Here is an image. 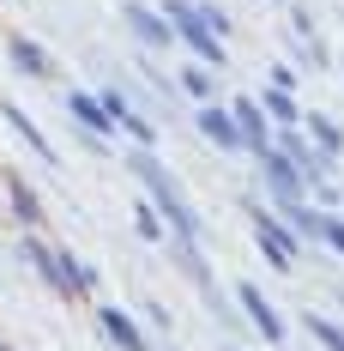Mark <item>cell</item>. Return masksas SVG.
I'll use <instances>...</instances> for the list:
<instances>
[{
	"label": "cell",
	"mask_w": 344,
	"mask_h": 351,
	"mask_svg": "<svg viewBox=\"0 0 344 351\" xmlns=\"http://www.w3.org/2000/svg\"><path fill=\"white\" fill-rule=\"evenodd\" d=\"M320 243L332 248V254H344V218H332V212H326V224H320Z\"/></svg>",
	"instance_id": "obj_13"
},
{
	"label": "cell",
	"mask_w": 344,
	"mask_h": 351,
	"mask_svg": "<svg viewBox=\"0 0 344 351\" xmlns=\"http://www.w3.org/2000/svg\"><path fill=\"white\" fill-rule=\"evenodd\" d=\"M170 25L187 36L200 55H206V67H217V61H224V43H217V31L206 25V12H200V6H187V0H170Z\"/></svg>",
	"instance_id": "obj_2"
},
{
	"label": "cell",
	"mask_w": 344,
	"mask_h": 351,
	"mask_svg": "<svg viewBox=\"0 0 344 351\" xmlns=\"http://www.w3.org/2000/svg\"><path fill=\"white\" fill-rule=\"evenodd\" d=\"M103 333H109V339H115L121 351H139V333H133V321H127V315H115V309L103 315Z\"/></svg>",
	"instance_id": "obj_7"
},
{
	"label": "cell",
	"mask_w": 344,
	"mask_h": 351,
	"mask_svg": "<svg viewBox=\"0 0 344 351\" xmlns=\"http://www.w3.org/2000/svg\"><path fill=\"white\" fill-rule=\"evenodd\" d=\"M72 104V115H79V121H91V128H109V121H115V115H109L103 104H91V97H67Z\"/></svg>",
	"instance_id": "obj_10"
},
{
	"label": "cell",
	"mask_w": 344,
	"mask_h": 351,
	"mask_svg": "<svg viewBox=\"0 0 344 351\" xmlns=\"http://www.w3.org/2000/svg\"><path fill=\"white\" fill-rule=\"evenodd\" d=\"M254 237H260V248L272 254L278 267H290V261H296V230H284L272 212H254Z\"/></svg>",
	"instance_id": "obj_3"
},
{
	"label": "cell",
	"mask_w": 344,
	"mask_h": 351,
	"mask_svg": "<svg viewBox=\"0 0 344 351\" xmlns=\"http://www.w3.org/2000/svg\"><path fill=\"white\" fill-rule=\"evenodd\" d=\"M133 170L145 176V182H151V194H157V206L170 212L175 218V230H181V237H187V243H194V237H200V218H194V212H187V200H181V194H175V182H170V170H163V164H151V158H145V152H139L133 158Z\"/></svg>",
	"instance_id": "obj_1"
},
{
	"label": "cell",
	"mask_w": 344,
	"mask_h": 351,
	"mask_svg": "<svg viewBox=\"0 0 344 351\" xmlns=\"http://www.w3.org/2000/svg\"><path fill=\"white\" fill-rule=\"evenodd\" d=\"M200 128H206V134H211V140H217V145H224V152H236V145H241L236 121H230L224 109H206V115H200Z\"/></svg>",
	"instance_id": "obj_6"
},
{
	"label": "cell",
	"mask_w": 344,
	"mask_h": 351,
	"mask_svg": "<svg viewBox=\"0 0 344 351\" xmlns=\"http://www.w3.org/2000/svg\"><path fill=\"white\" fill-rule=\"evenodd\" d=\"M266 109H272V115L284 121V128L296 121V97H290V91H266Z\"/></svg>",
	"instance_id": "obj_12"
},
{
	"label": "cell",
	"mask_w": 344,
	"mask_h": 351,
	"mask_svg": "<svg viewBox=\"0 0 344 351\" xmlns=\"http://www.w3.org/2000/svg\"><path fill=\"white\" fill-rule=\"evenodd\" d=\"M187 91H194V97H211V73L194 67V73H187Z\"/></svg>",
	"instance_id": "obj_14"
},
{
	"label": "cell",
	"mask_w": 344,
	"mask_h": 351,
	"mask_svg": "<svg viewBox=\"0 0 344 351\" xmlns=\"http://www.w3.org/2000/svg\"><path fill=\"white\" fill-rule=\"evenodd\" d=\"M241 309H248V321H254V327H260L272 346L284 339V321H278V309L266 303V297H260V291H254V285H241Z\"/></svg>",
	"instance_id": "obj_4"
},
{
	"label": "cell",
	"mask_w": 344,
	"mask_h": 351,
	"mask_svg": "<svg viewBox=\"0 0 344 351\" xmlns=\"http://www.w3.org/2000/svg\"><path fill=\"white\" fill-rule=\"evenodd\" d=\"M308 128H314V140H320V152H326V158H332V152H344V134L332 128V121H326V115H314Z\"/></svg>",
	"instance_id": "obj_9"
},
{
	"label": "cell",
	"mask_w": 344,
	"mask_h": 351,
	"mask_svg": "<svg viewBox=\"0 0 344 351\" xmlns=\"http://www.w3.org/2000/svg\"><path fill=\"white\" fill-rule=\"evenodd\" d=\"M12 55H18V67H25V73H49V61H42L36 43H12Z\"/></svg>",
	"instance_id": "obj_11"
},
{
	"label": "cell",
	"mask_w": 344,
	"mask_h": 351,
	"mask_svg": "<svg viewBox=\"0 0 344 351\" xmlns=\"http://www.w3.org/2000/svg\"><path fill=\"white\" fill-rule=\"evenodd\" d=\"M308 333H314V339H320L326 351H344V327H339V321H326V315H308Z\"/></svg>",
	"instance_id": "obj_8"
},
{
	"label": "cell",
	"mask_w": 344,
	"mask_h": 351,
	"mask_svg": "<svg viewBox=\"0 0 344 351\" xmlns=\"http://www.w3.org/2000/svg\"><path fill=\"white\" fill-rule=\"evenodd\" d=\"M127 25H133L139 43H151V49H170V25H163L157 12H145V6H127Z\"/></svg>",
	"instance_id": "obj_5"
}]
</instances>
